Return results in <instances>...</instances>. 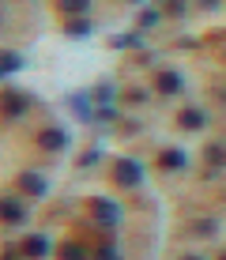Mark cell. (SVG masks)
Returning a JSON list of instances; mask_svg holds the SVG:
<instances>
[{"instance_id":"obj_16","label":"cell","mask_w":226,"mask_h":260,"mask_svg":"<svg viewBox=\"0 0 226 260\" xmlns=\"http://www.w3.org/2000/svg\"><path fill=\"white\" fill-rule=\"evenodd\" d=\"M219 260H226V253H222V256H219Z\"/></svg>"},{"instance_id":"obj_7","label":"cell","mask_w":226,"mask_h":260,"mask_svg":"<svg viewBox=\"0 0 226 260\" xmlns=\"http://www.w3.org/2000/svg\"><path fill=\"white\" fill-rule=\"evenodd\" d=\"M57 8H60L64 15H87L90 0H57Z\"/></svg>"},{"instance_id":"obj_12","label":"cell","mask_w":226,"mask_h":260,"mask_svg":"<svg viewBox=\"0 0 226 260\" xmlns=\"http://www.w3.org/2000/svg\"><path fill=\"white\" fill-rule=\"evenodd\" d=\"M177 121H181V128H200V124H204V113H200V110H185Z\"/></svg>"},{"instance_id":"obj_6","label":"cell","mask_w":226,"mask_h":260,"mask_svg":"<svg viewBox=\"0 0 226 260\" xmlns=\"http://www.w3.org/2000/svg\"><path fill=\"white\" fill-rule=\"evenodd\" d=\"M19 189L30 192V196H42V192H45V181H42L38 174H23V177H19Z\"/></svg>"},{"instance_id":"obj_9","label":"cell","mask_w":226,"mask_h":260,"mask_svg":"<svg viewBox=\"0 0 226 260\" xmlns=\"http://www.w3.org/2000/svg\"><path fill=\"white\" fill-rule=\"evenodd\" d=\"M158 91H166V94L181 91V79H177V72H158Z\"/></svg>"},{"instance_id":"obj_11","label":"cell","mask_w":226,"mask_h":260,"mask_svg":"<svg viewBox=\"0 0 226 260\" xmlns=\"http://www.w3.org/2000/svg\"><path fill=\"white\" fill-rule=\"evenodd\" d=\"M60 260H87V249L79 245V241H68V245L60 249Z\"/></svg>"},{"instance_id":"obj_8","label":"cell","mask_w":226,"mask_h":260,"mask_svg":"<svg viewBox=\"0 0 226 260\" xmlns=\"http://www.w3.org/2000/svg\"><path fill=\"white\" fill-rule=\"evenodd\" d=\"M90 211H94L98 219H106V222H117V208L106 204V200H90Z\"/></svg>"},{"instance_id":"obj_14","label":"cell","mask_w":226,"mask_h":260,"mask_svg":"<svg viewBox=\"0 0 226 260\" xmlns=\"http://www.w3.org/2000/svg\"><path fill=\"white\" fill-rule=\"evenodd\" d=\"M166 8H170V15H185V0H166Z\"/></svg>"},{"instance_id":"obj_1","label":"cell","mask_w":226,"mask_h":260,"mask_svg":"<svg viewBox=\"0 0 226 260\" xmlns=\"http://www.w3.org/2000/svg\"><path fill=\"white\" fill-rule=\"evenodd\" d=\"M140 166L132 162V158H117L113 162V181L121 185V189H136V185H140Z\"/></svg>"},{"instance_id":"obj_15","label":"cell","mask_w":226,"mask_h":260,"mask_svg":"<svg viewBox=\"0 0 226 260\" xmlns=\"http://www.w3.org/2000/svg\"><path fill=\"white\" fill-rule=\"evenodd\" d=\"M98 260H117V256H113V253H110V256H106V253H102V256H98Z\"/></svg>"},{"instance_id":"obj_3","label":"cell","mask_w":226,"mask_h":260,"mask_svg":"<svg viewBox=\"0 0 226 260\" xmlns=\"http://www.w3.org/2000/svg\"><path fill=\"white\" fill-rule=\"evenodd\" d=\"M23 208L15 200H0V222H8V226H15V222H23Z\"/></svg>"},{"instance_id":"obj_17","label":"cell","mask_w":226,"mask_h":260,"mask_svg":"<svg viewBox=\"0 0 226 260\" xmlns=\"http://www.w3.org/2000/svg\"><path fill=\"white\" fill-rule=\"evenodd\" d=\"M188 260H196V256H188Z\"/></svg>"},{"instance_id":"obj_5","label":"cell","mask_w":226,"mask_h":260,"mask_svg":"<svg viewBox=\"0 0 226 260\" xmlns=\"http://www.w3.org/2000/svg\"><path fill=\"white\" fill-rule=\"evenodd\" d=\"M38 143L45 151H60V147H64V132H60V128H45L38 136Z\"/></svg>"},{"instance_id":"obj_2","label":"cell","mask_w":226,"mask_h":260,"mask_svg":"<svg viewBox=\"0 0 226 260\" xmlns=\"http://www.w3.org/2000/svg\"><path fill=\"white\" fill-rule=\"evenodd\" d=\"M0 110L4 113H23L26 110V94L23 91H4L0 94Z\"/></svg>"},{"instance_id":"obj_4","label":"cell","mask_w":226,"mask_h":260,"mask_svg":"<svg viewBox=\"0 0 226 260\" xmlns=\"http://www.w3.org/2000/svg\"><path fill=\"white\" fill-rule=\"evenodd\" d=\"M23 253L38 260V256H45V253H49V241H45L42 234H34V238H26V241H23Z\"/></svg>"},{"instance_id":"obj_13","label":"cell","mask_w":226,"mask_h":260,"mask_svg":"<svg viewBox=\"0 0 226 260\" xmlns=\"http://www.w3.org/2000/svg\"><path fill=\"white\" fill-rule=\"evenodd\" d=\"M181 166H185L181 151H162V170H181Z\"/></svg>"},{"instance_id":"obj_10","label":"cell","mask_w":226,"mask_h":260,"mask_svg":"<svg viewBox=\"0 0 226 260\" xmlns=\"http://www.w3.org/2000/svg\"><path fill=\"white\" fill-rule=\"evenodd\" d=\"M204 158L211 166H226V147H222V143H211V147L204 151Z\"/></svg>"}]
</instances>
